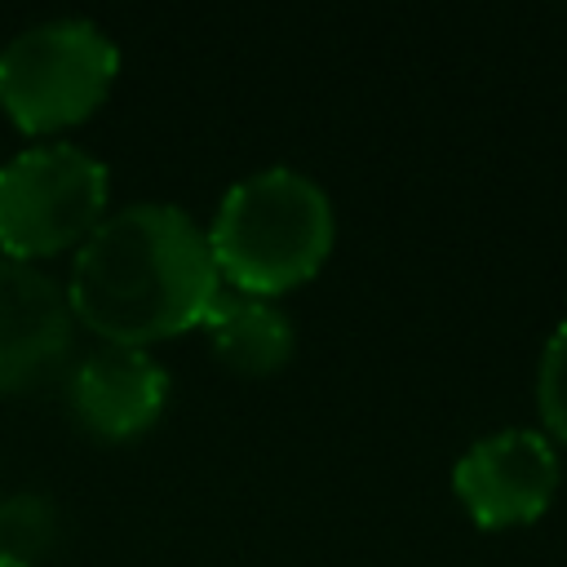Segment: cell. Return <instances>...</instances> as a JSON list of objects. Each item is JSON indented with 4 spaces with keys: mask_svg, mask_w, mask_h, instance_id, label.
<instances>
[{
    "mask_svg": "<svg viewBox=\"0 0 567 567\" xmlns=\"http://www.w3.org/2000/svg\"><path fill=\"white\" fill-rule=\"evenodd\" d=\"M120 75L115 40L89 18H49L0 44V111L27 137L89 120Z\"/></svg>",
    "mask_w": 567,
    "mask_h": 567,
    "instance_id": "3",
    "label": "cell"
},
{
    "mask_svg": "<svg viewBox=\"0 0 567 567\" xmlns=\"http://www.w3.org/2000/svg\"><path fill=\"white\" fill-rule=\"evenodd\" d=\"M536 412L558 443H567V319L549 332L536 363Z\"/></svg>",
    "mask_w": 567,
    "mask_h": 567,
    "instance_id": "10",
    "label": "cell"
},
{
    "mask_svg": "<svg viewBox=\"0 0 567 567\" xmlns=\"http://www.w3.org/2000/svg\"><path fill=\"white\" fill-rule=\"evenodd\" d=\"M452 492L483 532L536 523L558 492V452L540 430H496L452 465Z\"/></svg>",
    "mask_w": 567,
    "mask_h": 567,
    "instance_id": "5",
    "label": "cell"
},
{
    "mask_svg": "<svg viewBox=\"0 0 567 567\" xmlns=\"http://www.w3.org/2000/svg\"><path fill=\"white\" fill-rule=\"evenodd\" d=\"M62 536L58 505L40 492H9L0 496V563L40 567Z\"/></svg>",
    "mask_w": 567,
    "mask_h": 567,
    "instance_id": "9",
    "label": "cell"
},
{
    "mask_svg": "<svg viewBox=\"0 0 567 567\" xmlns=\"http://www.w3.org/2000/svg\"><path fill=\"white\" fill-rule=\"evenodd\" d=\"M221 275L204 226L164 199H137L97 221L75 248L71 310L102 346H137L182 337L204 323Z\"/></svg>",
    "mask_w": 567,
    "mask_h": 567,
    "instance_id": "1",
    "label": "cell"
},
{
    "mask_svg": "<svg viewBox=\"0 0 567 567\" xmlns=\"http://www.w3.org/2000/svg\"><path fill=\"white\" fill-rule=\"evenodd\" d=\"M199 328H204L213 354L226 368L244 372V377H270V372H279L292 359V346H297L292 319L275 301L235 292L226 284L213 297V306H208V315H204Z\"/></svg>",
    "mask_w": 567,
    "mask_h": 567,
    "instance_id": "8",
    "label": "cell"
},
{
    "mask_svg": "<svg viewBox=\"0 0 567 567\" xmlns=\"http://www.w3.org/2000/svg\"><path fill=\"white\" fill-rule=\"evenodd\" d=\"M75 310L66 284L35 261L0 257V394H35L71 368Z\"/></svg>",
    "mask_w": 567,
    "mask_h": 567,
    "instance_id": "6",
    "label": "cell"
},
{
    "mask_svg": "<svg viewBox=\"0 0 567 567\" xmlns=\"http://www.w3.org/2000/svg\"><path fill=\"white\" fill-rule=\"evenodd\" d=\"M204 235L226 288L275 301L323 270L337 244V213L315 177L270 164L221 195Z\"/></svg>",
    "mask_w": 567,
    "mask_h": 567,
    "instance_id": "2",
    "label": "cell"
},
{
    "mask_svg": "<svg viewBox=\"0 0 567 567\" xmlns=\"http://www.w3.org/2000/svg\"><path fill=\"white\" fill-rule=\"evenodd\" d=\"M111 173L75 142H35L0 164V248L13 261L80 248L106 217Z\"/></svg>",
    "mask_w": 567,
    "mask_h": 567,
    "instance_id": "4",
    "label": "cell"
},
{
    "mask_svg": "<svg viewBox=\"0 0 567 567\" xmlns=\"http://www.w3.org/2000/svg\"><path fill=\"white\" fill-rule=\"evenodd\" d=\"M168 403V372L137 346H97L66 377V408L102 443L146 434Z\"/></svg>",
    "mask_w": 567,
    "mask_h": 567,
    "instance_id": "7",
    "label": "cell"
},
{
    "mask_svg": "<svg viewBox=\"0 0 567 567\" xmlns=\"http://www.w3.org/2000/svg\"><path fill=\"white\" fill-rule=\"evenodd\" d=\"M0 567H18V563H0Z\"/></svg>",
    "mask_w": 567,
    "mask_h": 567,
    "instance_id": "11",
    "label": "cell"
}]
</instances>
